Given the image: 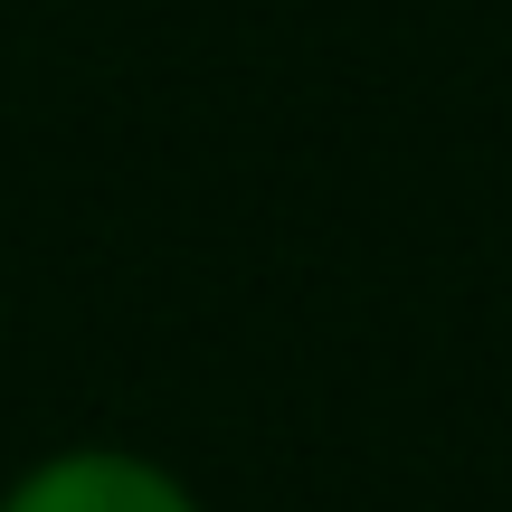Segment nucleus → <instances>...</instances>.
<instances>
[{
  "label": "nucleus",
  "mask_w": 512,
  "mask_h": 512,
  "mask_svg": "<svg viewBox=\"0 0 512 512\" xmlns=\"http://www.w3.org/2000/svg\"><path fill=\"white\" fill-rule=\"evenodd\" d=\"M0 512H200L190 484L152 456H124V446H67V456L29 465V475L0 494Z\"/></svg>",
  "instance_id": "nucleus-1"
}]
</instances>
